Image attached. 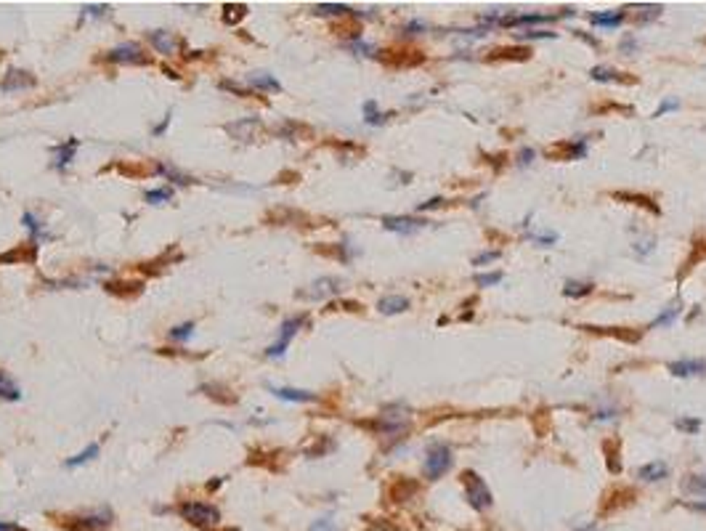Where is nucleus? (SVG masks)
<instances>
[{
    "label": "nucleus",
    "instance_id": "nucleus-1",
    "mask_svg": "<svg viewBox=\"0 0 706 531\" xmlns=\"http://www.w3.org/2000/svg\"><path fill=\"white\" fill-rule=\"evenodd\" d=\"M59 526L72 531H104L112 526V510L109 507H96V510H88V513L64 516L59 521Z\"/></svg>",
    "mask_w": 706,
    "mask_h": 531
},
{
    "label": "nucleus",
    "instance_id": "nucleus-15",
    "mask_svg": "<svg viewBox=\"0 0 706 531\" xmlns=\"http://www.w3.org/2000/svg\"><path fill=\"white\" fill-rule=\"evenodd\" d=\"M417 481H409V478H396L390 486H388V497L393 500V502H404V500H409L417 494Z\"/></svg>",
    "mask_w": 706,
    "mask_h": 531
},
{
    "label": "nucleus",
    "instance_id": "nucleus-23",
    "mask_svg": "<svg viewBox=\"0 0 706 531\" xmlns=\"http://www.w3.org/2000/svg\"><path fill=\"white\" fill-rule=\"evenodd\" d=\"M603 451H605L608 470H611V473H619V470H622V465L616 463V457H619V451H622V441H619V438H608V441H603Z\"/></svg>",
    "mask_w": 706,
    "mask_h": 531
},
{
    "label": "nucleus",
    "instance_id": "nucleus-42",
    "mask_svg": "<svg viewBox=\"0 0 706 531\" xmlns=\"http://www.w3.org/2000/svg\"><path fill=\"white\" fill-rule=\"evenodd\" d=\"M24 226H27V228L32 231V234H35V237H38V234L43 231V224L38 221V218H35V215H32V212H24Z\"/></svg>",
    "mask_w": 706,
    "mask_h": 531
},
{
    "label": "nucleus",
    "instance_id": "nucleus-16",
    "mask_svg": "<svg viewBox=\"0 0 706 531\" xmlns=\"http://www.w3.org/2000/svg\"><path fill=\"white\" fill-rule=\"evenodd\" d=\"M78 146H80V141L78 138H67L64 144L61 146H56V152H54V168L56 170H67V165L75 159V152H78Z\"/></svg>",
    "mask_w": 706,
    "mask_h": 531
},
{
    "label": "nucleus",
    "instance_id": "nucleus-2",
    "mask_svg": "<svg viewBox=\"0 0 706 531\" xmlns=\"http://www.w3.org/2000/svg\"><path fill=\"white\" fill-rule=\"evenodd\" d=\"M462 483H465V497H467V502H470L473 510L483 513V510H489V507L494 504L492 489H489V483H486L478 473L465 470V473H462Z\"/></svg>",
    "mask_w": 706,
    "mask_h": 531
},
{
    "label": "nucleus",
    "instance_id": "nucleus-49",
    "mask_svg": "<svg viewBox=\"0 0 706 531\" xmlns=\"http://www.w3.org/2000/svg\"><path fill=\"white\" fill-rule=\"evenodd\" d=\"M531 157H534L531 149H523V152H520V165H529V162H531Z\"/></svg>",
    "mask_w": 706,
    "mask_h": 531
},
{
    "label": "nucleus",
    "instance_id": "nucleus-40",
    "mask_svg": "<svg viewBox=\"0 0 706 531\" xmlns=\"http://www.w3.org/2000/svg\"><path fill=\"white\" fill-rule=\"evenodd\" d=\"M499 258V250H486V252H480V255H476L473 258V266H486V263H494Z\"/></svg>",
    "mask_w": 706,
    "mask_h": 531
},
{
    "label": "nucleus",
    "instance_id": "nucleus-48",
    "mask_svg": "<svg viewBox=\"0 0 706 531\" xmlns=\"http://www.w3.org/2000/svg\"><path fill=\"white\" fill-rule=\"evenodd\" d=\"M0 531H24V529L16 526V523H8V521H0Z\"/></svg>",
    "mask_w": 706,
    "mask_h": 531
},
{
    "label": "nucleus",
    "instance_id": "nucleus-38",
    "mask_svg": "<svg viewBox=\"0 0 706 531\" xmlns=\"http://www.w3.org/2000/svg\"><path fill=\"white\" fill-rule=\"evenodd\" d=\"M502 282V271H492V274H476V284L478 287H494Z\"/></svg>",
    "mask_w": 706,
    "mask_h": 531
},
{
    "label": "nucleus",
    "instance_id": "nucleus-13",
    "mask_svg": "<svg viewBox=\"0 0 706 531\" xmlns=\"http://www.w3.org/2000/svg\"><path fill=\"white\" fill-rule=\"evenodd\" d=\"M383 61L390 66H414L422 61V53L414 48H401V51H383Z\"/></svg>",
    "mask_w": 706,
    "mask_h": 531
},
{
    "label": "nucleus",
    "instance_id": "nucleus-17",
    "mask_svg": "<svg viewBox=\"0 0 706 531\" xmlns=\"http://www.w3.org/2000/svg\"><path fill=\"white\" fill-rule=\"evenodd\" d=\"M409 298L406 295H385V298H380V314H385V317H396V314H404L406 308H409Z\"/></svg>",
    "mask_w": 706,
    "mask_h": 531
},
{
    "label": "nucleus",
    "instance_id": "nucleus-34",
    "mask_svg": "<svg viewBox=\"0 0 706 531\" xmlns=\"http://www.w3.org/2000/svg\"><path fill=\"white\" fill-rule=\"evenodd\" d=\"M677 314H679V308H677V305H672V308H666V311H661L659 317L653 319L651 327H669V324L677 319Z\"/></svg>",
    "mask_w": 706,
    "mask_h": 531
},
{
    "label": "nucleus",
    "instance_id": "nucleus-35",
    "mask_svg": "<svg viewBox=\"0 0 706 531\" xmlns=\"http://www.w3.org/2000/svg\"><path fill=\"white\" fill-rule=\"evenodd\" d=\"M675 425H677V430H685V433H693V436H696L704 423H701L698 417H677V423Z\"/></svg>",
    "mask_w": 706,
    "mask_h": 531
},
{
    "label": "nucleus",
    "instance_id": "nucleus-21",
    "mask_svg": "<svg viewBox=\"0 0 706 531\" xmlns=\"http://www.w3.org/2000/svg\"><path fill=\"white\" fill-rule=\"evenodd\" d=\"M0 398L3 401H19L22 398V388L6 370H0Z\"/></svg>",
    "mask_w": 706,
    "mask_h": 531
},
{
    "label": "nucleus",
    "instance_id": "nucleus-22",
    "mask_svg": "<svg viewBox=\"0 0 706 531\" xmlns=\"http://www.w3.org/2000/svg\"><path fill=\"white\" fill-rule=\"evenodd\" d=\"M157 173H160V175H165L168 181H173V184H181V186L194 184V178H191V175H186V173H181V170H178V168H173L170 162H160V165H157Z\"/></svg>",
    "mask_w": 706,
    "mask_h": 531
},
{
    "label": "nucleus",
    "instance_id": "nucleus-10",
    "mask_svg": "<svg viewBox=\"0 0 706 531\" xmlns=\"http://www.w3.org/2000/svg\"><path fill=\"white\" fill-rule=\"evenodd\" d=\"M147 40L152 43L154 51L165 53V56H173L178 51V45H181V40L175 38L173 32H168V29H152V32H147Z\"/></svg>",
    "mask_w": 706,
    "mask_h": 531
},
{
    "label": "nucleus",
    "instance_id": "nucleus-7",
    "mask_svg": "<svg viewBox=\"0 0 706 531\" xmlns=\"http://www.w3.org/2000/svg\"><path fill=\"white\" fill-rule=\"evenodd\" d=\"M340 279L334 277H324V279H316L314 284H308L306 290L297 292V298H306V300H324V298H330V295H337L340 292Z\"/></svg>",
    "mask_w": 706,
    "mask_h": 531
},
{
    "label": "nucleus",
    "instance_id": "nucleus-19",
    "mask_svg": "<svg viewBox=\"0 0 706 531\" xmlns=\"http://www.w3.org/2000/svg\"><path fill=\"white\" fill-rule=\"evenodd\" d=\"M268 391H271L277 398H281V401H295V404L316 401V393H311V391H297V388H274V385H268Z\"/></svg>",
    "mask_w": 706,
    "mask_h": 531
},
{
    "label": "nucleus",
    "instance_id": "nucleus-29",
    "mask_svg": "<svg viewBox=\"0 0 706 531\" xmlns=\"http://www.w3.org/2000/svg\"><path fill=\"white\" fill-rule=\"evenodd\" d=\"M529 48H497V51H492V56H489V61H499V59H529Z\"/></svg>",
    "mask_w": 706,
    "mask_h": 531
},
{
    "label": "nucleus",
    "instance_id": "nucleus-20",
    "mask_svg": "<svg viewBox=\"0 0 706 531\" xmlns=\"http://www.w3.org/2000/svg\"><path fill=\"white\" fill-rule=\"evenodd\" d=\"M626 19L624 11H600V13H589V24L592 27H608V29H616Z\"/></svg>",
    "mask_w": 706,
    "mask_h": 531
},
{
    "label": "nucleus",
    "instance_id": "nucleus-4",
    "mask_svg": "<svg viewBox=\"0 0 706 531\" xmlns=\"http://www.w3.org/2000/svg\"><path fill=\"white\" fill-rule=\"evenodd\" d=\"M178 516L194 523V526H218L221 523V510L215 504L207 502H181L178 504Z\"/></svg>",
    "mask_w": 706,
    "mask_h": 531
},
{
    "label": "nucleus",
    "instance_id": "nucleus-14",
    "mask_svg": "<svg viewBox=\"0 0 706 531\" xmlns=\"http://www.w3.org/2000/svg\"><path fill=\"white\" fill-rule=\"evenodd\" d=\"M669 476V465L664 460H653V463H645L642 467H638V478L645 481V483H656V481H664Z\"/></svg>",
    "mask_w": 706,
    "mask_h": 531
},
{
    "label": "nucleus",
    "instance_id": "nucleus-47",
    "mask_svg": "<svg viewBox=\"0 0 706 531\" xmlns=\"http://www.w3.org/2000/svg\"><path fill=\"white\" fill-rule=\"evenodd\" d=\"M168 125H170V115H168V117L162 119L160 125H157V128H154V136H162V133L168 131Z\"/></svg>",
    "mask_w": 706,
    "mask_h": 531
},
{
    "label": "nucleus",
    "instance_id": "nucleus-6",
    "mask_svg": "<svg viewBox=\"0 0 706 531\" xmlns=\"http://www.w3.org/2000/svg\"><path fill=\"white\" fill-rule=\"evenodd\" d=\"M107 61H112V64H125V66L149 64L147 53H144V48H141L138 43H120V45H115V48L107 53Z\"/></svg>",
    "mask_w": 706,
    "mask_h": 531
},
{
    "label": "nucleus",
    "instance_id": "nucleus-5",
    "mask_svg": "<svg viewBox=\"0 0 706 531\" xmlns=\"http://www.w3.org/2000/svg\"><path fill=\"white\" fill-rule=\"evenodd\" d=\"M306 324V317L300 314V317H290V319H284L281 321V327H279V337H277V343H271L266 348V356L268 358H281L284 354H287V348H290V343H293V337L297 335V330Z\"/></svg>",
    "mask_w": 706,
    "mask_h": 531
},
{
    "label": "nucleus",
    "instance_id": "nucleus-3",
    "mask_svg": "<svg viewBox=\"0 0 706 531\" xmlns=\"http://www.w3.org/2000/svg\"><path fill=\"white\" fill-rule=\"evenodd\" d=\"M452 465H454V454L443 441H436V444L427 446L425 476L430 478V481H439L441 476H446V473L452 470Z\"/></svg>",
    "mask_w": 706,
    "mask_h": 531
},
{
    "label": "nucleus",
    "instance_id": "nucleus-44",
    "mask_svg": "<svg viewBox=\"0 0 706 531\" xmlns=\"http://www.w3.org/2000/svg\"><path fill=\"white\" fill-rule=\"evenodd\" d=\"M515 38H536V40H542V38H555V32H536V29H529V32H518Z\"/></svg>",
    "mask_w": 706,
    "mask_h": 531
},
{
    "label": "nucleus",
    "instance_id": "nucleus-37",
    "mask_svg": "<svg viewBox=\"0 0 706 531\" xmlns=\"http://www.w3.org/2000/svg\"><path fill=\"white\" fill-rule=\"evenodd\" d=\"M35 247H38V245H35ZM35 247L27 252H22V250L6 252V255H0V263H8V261H35Z\"/></svg>",
    "mask_w": 706,
    "mask_h": 531
},
{
    "label": "nucleus",
    "instance_id": "nucleus-46",
    "mask_svg": "<svg viewBox=\"0 0 706 531\" xmlns=\"http://www.w3.org/2000/svg\"><path fill=\"white\" fill-rule=\"evenodd\" d=\"M441 202H443V199H441V197H433V199H427V202H422V205H420L417 210L422 212V210H427V208H439Z\"/></svg>",
    "mask_w": 706,
    "mask_h": 531
},
{
    "label": "nucleus",
    "instance_id": "nucleus-26",
    "mask_svg": "<svg viewBox=\"0 0 706 531\" xmlns=\"http://www.w3.org/2000/svg\"><path fill=\"white\" fill-rule=\"evenodd\" d=\"M98 444H88L85 449L80 451V454H75V457H69L67 463H64V467H80V465H85V463H91V460H96L98 457Z\"/></svg>",
    "mask_w": 706,
    "mask_h": 531
},
{
    "label": "nucleus",
    "instance_id": "nucleus-18",
    "mask_svg": "<svg viewBox=\"0 0 706 531\" xmlns=\"http://www.w3.org/2000/svg\"><path fill=\"white\" fill-rule=\"evenodd\" d=\"M247 82L253 85L255 91L281 93V82L274 78V75H268V72H250V75H247Z\"/></svg>",
    "mask_w": 706,
    "mask_h": 531
},
{
    "label": "nucleus",
    "instance_id": "nucleus-12",
    "mask_svg": "<svg viewBox=\"0 0 706 531\" xmlns=\"http://www.w3.org/2000/svg\"><path fill=\"white\" fill-rule=\"evenodd\" d=\"M27 88H35V78L24 72V69H8L6 78H3V91L14 93V91H27Z\"/></svg>",
    "mask_w": 706,
    "mask_h": 531
},
{
    "label": "nucleus",
    "instance_id": "nucleus-8",
    "mask_svg": "<svg viewBox=\"0 0 706 531\" xmlns=\"http://www.w3.org/2000/svg\"><path fill=\"white\" fill-rule=\"evenodd\" d=\"M260 128H263L260 117H244L237 119V122H228L226 133L231 138H237V141H253L255 136L260 133Z\"/></svg>",
    "mask_w": 706,
    "mask_h": 531
},
{
    "label": "nucleus",
    "instance_id": "nucleus-9",
    "mask_svg": "<svg viewBox=\"0 0 706 531\" xmlns=\"http://www.w3.org/2000/svg\"><path fill=\"white\" fill-rule=\"evenodd\" d=\"M383 226L388 231H396V234H414L420 228H425L427 221L422 218H409V215H385L383 218Z\"/></svg>",
    "mask_w": 706,
    "mask_h": 531
},
{
    "label": "nucleus",
    "instance_id": "nucleus-31",
    "mask_svg": "<svg viewBox=\"0 0 706 531\" xmlns=\"http://www.w3.org/2000/svg\"><path fill=\"white\" fill-rule=\"evenodd\" d=\"M144 199H147L149 205H165V202L173 199V189H170V186H165V189H152V191L144 194Z\"/></svg>",
    "mask_w": 706,
    "mask_h": 531
},
{
    "label": "nucleus",
    "instance_id": "nucleus-41",
    "mask_svg": "<svg viewBox=\"0 0 706 531\" xmlns=\"http://www.w3.org/2000/svg\"><path fill=\"white\" fill-rule=\"evenodd\" d=\"M80 11H82V16H107L109 6H104V3H98V6H82Z\"/></svg>",
    "mask_w": 706,
    "mask_h": 531
},
{
    "label": "nucleus",
    "instance_id": "nucleus-24",
    "mask_svg": "<svg viewBox=\"0 0 706 531\" xmlns=\"http://www.w3.org/2000/svg\"><path fill=\"white\" fill-rule=\"evenodd\" d=\"M682 491L691 494V497H698V500H706V476H691L682 481Z\"/></svg>",
    "mask_w": 706,
    "mask_h": 531
},
{
    "label": "nucleus",
    "instance_id": "nucleus-25",
    "mask_svg": "<svg viewBox=\"0 0 706 531\" xmlns=\"http://www.w3.org/2000/svg\"><path fill=\"white\" fill-rule=\"evenodd\" d=\"M314 13L316 16H351L353 8L343 6V3H319V6H314Z\"/></svg>",
    "mask_w": 706,
    "mask_h": 531
},
{
    "label": "nucleus",
    "instance_id": "nucleus-32",
    "mask_svg": "<svg viewBox=\"0 0 706 531\" xmlns=\"http://www.w3.org/2000/svg\"><path fill=\"white\" fill-rule=\"evenodd\" d=\"M364 122H369V125H383V122H385V115L377 109L374 101H367V104H364Z\"/></svg>",
    "mask_w": 706,
    "mask_h": 531
},
{
    "label": "nucleus",
    "instance_id": "nucleus-30",
    "mask_svg": "<svg viewBox=\"0 0 706 531\" xmlns=\"http://www.w3.org/2000/svg\"><path fill=\"white\" fill-rule=\"evenodd\" d=\"M592 80H600V82H622V72H616V69H611V66H595L592 72Z\"/></svg>",
    "mask_w": 706,
    "mask_h": 531
},
{
    "label": "nucleus",
    "instance_id": "nucleus-39",
    "mask_svg": "<svg viewBox=\"0 0 706 531\" xmlns=\"http://www.w3.org/2000/svg\"><path fill=\"white\" fill-rule=\"evenodd\" d=\"M677 109H679L677 99H666V101H661V104H659V109L653 112V117H664V115H669V112H677Z\"/></svg>",
    "mask_w": 706,
    "mask_h": 531
},
{
    "label": "nucleus",
    "instance_id": "nucleus-45",
    "mask_svg": "<svg viewBox=\"0 0 706 531\" xmlns=\"http://www.w3.org/2000/svg\"><path fill=\"white\" fill-rule=\"evenodd\" d=\"M622 48H624L626 53H635V48H638V43H635V38H632V35H626L624 43H622Z\"/></svg>",
    "mask_w": 706,
    "mask_h": 531
},
{
    "label": "nucleus",
    "instance_id": "nucleus-36",
    "mask_svg": "<svg viewBox=\"0 0 706 531\" xmlns=\"http://www.w3.org/2000/svg\"><path fill=\"white\" fill-rule=\"evenodd\" d=\"M191 335H194V321H184L170 330V340H189Z\"/></svg>",
    "mask_w": 706,
    "mask_h": 531
},
{
    "label": "nucleus",
    "instance_id": "nucleus-43",
    "mask_svg": "<svg viewBox=\"0 0 706 531\" xmlns=\"http://www.w3.org/2000/svg\"><path fill=\"white\" fill-rule=\"evenodd\" d=\"M311 531H337V526H334L332 518H319V521L311 526Z\"/></svg>",
    "mask_w": 706,
    "mask_h": 531
},
{
    "label": "nucleus",
    "instance_id": "nucleus-27",
    "mask_svg": "<svg viewBox=\"0 0 706 531\" xmlns=\"http://www.w3.org/2000/svg\"><path fill=\"white\" fill-rule=\"evenodd\" d=\"M592 290H595L592 282H566L563 295H566V298H584V295H589Z\"/></svg>",
    "mask_w": 706,
    "mask_h": 531
},
{
    "label": "nucleus",
    "instance_id": "nucleus-28",
    "mask_svg": "<svg viewBox=\"0 0 706 531\" xmlns=\"http://www.w3.org/2000/svg\"><path fill=\"white\" fill-rule=\"evenodd\" d=\"M244 16H247V6L244 3H226L223 6V22L226 24H237Z\"/></svg>",
    "mask_w": 706,
    "mask_h": 531
},
{
    "label": "nucleus",
    "instance_id": "nucleus-11",
    "mask_svg": "<svg viewBox=\"0 0 706 531\" xmlns=\"http://www.w3.org/2000/svg\"><path fill=\"white\" fill-rule=\"evenodd\" d=\"M669 372L675 377H698V374H706V361L704 358H679V361L669 364Z\"/></svg>",
    "mask_w": 706,
    "mask_h": 531
},
{
    "label": "nucleus",
    "instance_id": "nucleus-33",
    "mask_svg": "<svg viewBox=\"0 0 706 531\" xmlns=\"http://www.w3.org/2000/svg\"><path fill=\"white\" fill-rule=\"evenodd\" d=\"M529 239L536 242L539 247H552L558 242V234L555 231H534V234H529Z\"/></svg>",
    "mask_w": 706,
    "mask_h": 531
}]
</instances>
